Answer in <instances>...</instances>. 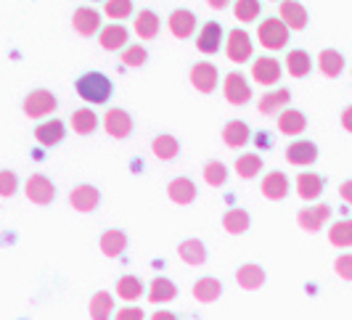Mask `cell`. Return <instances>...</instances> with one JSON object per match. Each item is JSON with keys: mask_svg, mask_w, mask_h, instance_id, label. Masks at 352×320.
<instances>
[{"mask_svg": "<svg viewBox=\"0 0 352 320\" xmlns=\"http://www.w3.org/2000/svg\"><path fill=\"white\" fill-rule=\"evenodd\" d=\"M252 77H254V82H260V85H276V82L281 80V64H278L273 56H260V58H254Z\"/></svg>", "mask_w": 352, "mask_h": 320, "instance_id": "obj_8", "label": "cell"}, {"mask_svg": "<svg viewBox=\"0 0 352 320\" xmlns=\"http://www.w3.org/2000/svg\"><path fill=\"white\" fill-rule=\"evenodd\" d=\"M148 61V54H146V48L143 45H127L122 54V64L127 67H143Z\"/></svg>", "mask_w": 352, "mask_h": 320, "instance_id": "obj_43", "label": "cell"}, {"mask_svg": "<svg viewBox=\"0 0 352 320\" xmlns=\"http://www.w3.org/2000/svg\"><path fill=\"white\" fill-rule=\"evenodd\" d=\"M117 297L124 299V302H135V299H141L143 297L141 278H135V275H122V278L117 281Z\"/></svg>", "mask_w": 352, "mask_h": 320, "instance_id": "obj_35", "label": "cell"}, {"mask_svg": "<svg viewBox=\"0 0 352 320\" xmlns=\"http://www.w3.org/2000/svg\"><path fill=\"white\" fill-rule=\"evenodd\" d=\"M297 194L305 198V201H313L318 196L323 194V180L318 172H302L297 178Z\"/></svg>", "mask_w": 352, "mask_h": 320, "instance_id": "obj_29", "label": "cell"}, {"mask_svg": "<svg viewBox=\"0 0 352 320\" xmlns=\"http://www.w3.org/2000/svg\"><path fill=\"white\" fill-rule=\"evenodd\" d=\"M260 170H263V157L260 154H241L236 159V175L239 178H254V175H260Z\"/></svg>", "mask_w": 352, "mask_h": 320, "instance_id": "obj_38", "label": "cell"}, {"mask_svg": "<svg viewBox=\"0 0 352 320\" xmlns=\"http://www.w3.org/2000/svg\"><path fill=\"white\" fill-rule=\"evenodd\" d=\"M104 11L109 19H127L133 14V3L130 0H109L104 5Z\"/></svg>", "mask_w": 352, "mask_h": 320, "instance_id": "obj_42", "label": "cell"}, {"mask_svg": "<svg viewBox=\"0 0 352 320\" xmlns=\"http://www.w3.org/2000/svg\"><path fill=\"white\" fill-rule=\"evenodd\" d=\"M104 130L111 138H127L133 133V119L124 108H111L104 117Z\"/></svg>", "mask_w": 352, "mask_h": 320, "instance_id": "obj_11", "label": "cell"}, {"mask_svg": "<svg viewBox=\"0 0 352 320\" xmlns=\"http://www.w3.org/2000/svg\"><path fill=\"white\" fill-rule=\"evenodd\" d=\"M151 151H154V157L162 161H170L177 157V151H180V143H177V138H173V135H157L154 138V143H151Z\"/></svg>", "mask_w": 352, "mask_h": 320, "instance_id": "obj_36", "label": "cell"}, {"mask_svg": "<svg viewBox=\"0 0 352 320\" xmlns=\"http://www.w3.org/2000/svg\"><path fill=\"white\" fill-rule=\"evenodd\" d=\"M177 254H180V260L186 262V265H204L207 262V249H204V244L199 241V238H188V241H183L180 247H177Z\"/></svg>", "mask_w": 352, "mask_h": 320, "instance_id": "obj_21", "label": "cell"}, {"mask_svg": "<svg viewBox=\"0 0 352 320\" xmlns=\"http://www.w3.org/2000/svg\"><path fill=\"white\" fill-rule=\"evenodd\" d=\"M177 297V286L170 281V278H154L151 281V288H148V302L162 304V302H173Z\"/></svg>", "mask_w": 352, "mask_h": 320, "instance_id": "obj_24", "label": "cell"}, {"mask_svg": "<svg viewBox=\"0 0 352 320\" xmlns=\"http://www.w3.org/2000/svg\"><path fill=\"white\" fill-rule=\"evenodd\" d=\"M260 3L257 0H239L236 5H233V14H236V19L239 21H244V24H249V21H254V19L260 16Z\"/></svg>", "mask_w": 352, "mask_h": 320, "instance_id": "obj_41", "label": "cell"}, {"mask_svg": "<svg viewBox=\"0 0 352 320\" xmlns=\"http://www.w3.org/2000/svg\"><path fill=\"white\" fill-rule=\"evenodd\" d=\"M204 180H207V185H212V188L226 185V180H228V167H226L223 161H207V164H204Z\"/></svg>", "mask_w": 352, "mask_h": 320, "instance_id": "obj_40", "label": "cell"}, {"mask_svg": "<svg viewBox=\"0 0 352 320\" xmlns=\"http://www.w3.org/2000/svg\"><path fill=\"white\" fill-rule=\"evenodd\" d=\"M98 201H101V194H98V188L96 185H77L74 191L69 194V204L72 209H77V212L88 214L93 212L96 207H98Z\"/></svg>", "mask_w": 352, "mask_h": 320, "instance_id": "obj_9", "label": "cell"}, {"mask_svg": "<svg viewBox=\"0 0 352 320\" xmlns=\"http://www.w3.org/2000/svg\"><path fill=\"white\" fill-rule=\"evenodd\" d=\"M77 95L80 98H85L88 104H106L109 98H111V80L101 74V71H88V74H82L80 80H77Z\"/></svg>", "mask_w": 352, "mask_h": 320, "instance_id": "obj_1", "label": "cell"}, {"mask_svg": "<svg viewBox=\"0 0 352 320\" xmlns=\"http://www.w3.org/2000/svg\"><path fill=\"white\" fill-rule=\"evenodd\" d=\"M318 69L323 71L326 77H339L342 74V69H344V58H342V54L339 51H334V48H326V51H320V56H318Z\"/></svg>", "mask_w": 352, "mask_h": 320, "instance_id": "obj_27", "label": "cell"}, {"mask_svg": "<svg viewBox=\"0 0 352 320\" xmlns=\"http://www.w3.org/2000/svg\"><path fill=\"white\" fill-rule=\"evenodd\" d=\"M286 69L292 77H307L310 69H313V58L307 51H289L286 56Z\"/></svg>", "mask_w": 352, "mask_h": 320, "instance_id": "obj_32", "label": "cell"}, {"mask_svg": "<svg viewBox=\"0 0 352 320\" xmlns=\"http://www.w3.org/2000/svg\"><path fill=\"white\" fill-rule=\"evenodd\" d=\"M24 194L37 207H48L53 201V196H56V188H53V183L45 175H32L24 185Z\"/></svg>", "mask_w": 352, "mask_h": 320, "instance_id": "obj_5", "label": "cell"}, {"mask_svg": "<svg viewBox=\"0 0 352 320\" xmlns=\"http://www.w3.org/2000/svg\"><path fill=\"white\" fill-rule=\"evenodd\" d=\"M127 249V236L122 231H106L101 236V251H104L106 257H120L122 251Z\"/></svg>", "mask_w": 352, "mask_h": 320, "instance_id": "obj_34", "label": "cell"}, {"mask_svg": "<svg viewBox=\"0 0 352 320\" xmlns=\"http://www.w3.org/2000/svg\"><path fill=\"white\" fill-rule=\"evenodd\" d=\"M236 281L247 291H257L265 284V270L260 265H241L236 270Z\"/></svg>", "mask_w": 352, "mask_h": 320, "instance_id": "obj_22", "label": "cell"}, {"mask_svg": "<svg viewBox=\"0 0 352 320\" xmlns=\"http://www.w3.org/2000/svg\"><path fill=\"white\" fill-rule=\"evenodd\" d=\"M135 35L141 37V40H154L159 35V16L154 11H148V8L138 11V16H135Z\"/></svg>", "mask_w": 352, "mask_h": 320, "instance_id": "obj_26", "label": "cell"}, {"mask_svg": "<svg viewBox=\"0 0 352 320\" xmlns=\"http://www.w3.org/2000/svg\"><path fill=\"white\" fill-rule=\"evenodd\" d=\"M260 191H263L265 198H270V201H281L289 196V178L278 172V170H273V172H267L260 183Z\"/></svg>", "mask_w": 352, "mask_h": 320, "instance_id": "obj_13", "label": "cell"}, {"mask_svg": "<svg viewBox=\"0 0 352 320\" xmlns=\"http://www.w3.org/2000/svg\"><path fill=\"white\" fill-rule=\"evenodd\" d=\"M257 40L260 45L267 48V51H281L289 43V27L283 24L281 19H265L263 24L257 27Z\"/></svg>", "mask_w": 352, "mask_h": 320, "instance_id": "obj_2", "label": "cell"}, {"mask_svg": "<svg viewBox=\"0 0 352 320\" xmlns=\"http://www.w3.org/2000/svg\"><path fill=\"white\" fill-rule=\"evenodd\" d=\"M111 315H117V312H114V297H111L109 291L93 294V299H90V318L109 320Z\"/></svg>", "mask_w": 352, "mask_h": 320, "instance_id": "obj_28", "label": "cell"}, {"mask_svg": "<svg viewBox=\"0 0 352 320\" xmlns=\"http://www.w3.org/2000/svg\"><path fill=\"white\" fill-rule=\"evenodd\" d=\"M72 130L74 133H80V135H90L96 127H98V117H96V111H90V108H77L74 114H72Z\"/></svg>", "mask_w": 352, "mask_h": 320, "instance_id": "obj_37", "label": "cell"}, {"mask_svg": "<svg viewBox=\"0 0 352 320\" xmlns=\"http://www.w3.org/2000/svg\"><path fill=\"white\" fill-rule=\"evenodd\" d=\"M342 127H344L347 133H352V106H347L342 111Z\"/></svg>", "mask_w": 352, "mask_h": 320, "instance_id": "obj_48", "label": "cell"}, {"mask_svg": "<svg viewBox=\"0 0 352 320\" xmlns=\"http://www.w3.org/2000/svg\"><path fill=\"white\" fill-rule=\"evenodd\" d=\"M220 294H223V284H220L217 278H212V275L199 278V281L194 284V297L199 299V302H204V304L217 302Z\"/></svg>", "mask_w": 352, "mask_h": 320, "instance_id": "obj_23", "label": "cell"}, {"mask_svg": "<svg viewBox=\"0 0 352 320\" xmlns=\"http://www.w3.org/2000/svg\"><path fill=\"white\" fill-rule=\"evenodd\" d=\"M220 45H223V27H220L217 21H207V24L201 27L199 37H196V48H199L201 54H217Z\"/></svg>", "mask_w": 352, "mask_h": 320, "instance_id": "obj_14", "label": "cell"}, {"mask_svg": "<svg viewBox=\"0 0 352 320\" xmlns=\"http://www.w3.org/2000/svg\"><path fill=\"white\" fill-rule=\"evenodd\" d=\"M151 320H177L173 312H167V310H159V312H154L151 315Z\"/></svg>", "mask_w": 352, "mask_h": 320, "instance_id": "obj_49", "label": "cell"}, {"mask_svg": "<svg viewBox=\"0 0 352 320\" xmlns=\"http://www.w3.org/2000/svg\"><path fill=\"white\" fill-rule=\"evenodd\" d=\"M35 138L37 143L43 146H56V143L64 141V122L61 119H48L35 130Z\"/></svg>", "mask_w": 352, "mask_h": 320, "instance_id": "obj_30", "label": "cell"}, {"mask_svg": "<svg viewBox=\"0 0 352 320\" xmlns=\"http://www.w3.org/2000/svg\"><path fill=\"white\" fill-rule=\"evenodd\" d=\"M114 320H143V310L141 307H124L114 315Z\"/></svg>", "mask_w": 352, "mask_h": 320, "instance_id": "obj_46", "label": "cell"}, {"mask_svg": "<svg viewBox=\"0 0 352 320\" xmlns=\"http://www.w3.org/2000/svg\"><path fill=\"white\" fill-rule=\"evenodd\" d=\"M305 127H307V119H305L302 111H297V108H283L281 117H278V130H281L283 135H300Z\"/></svg>", "mask_w": 352, "mask_h": 320, "instance_id": "obj_25", "label": "cell"}, {"mask_svg": "<svg viewBox=\"0 0 352 320\" xmlns=\"http://www.w3.org/2000/svg\"><path fill=\"white\" fill-rule=\"evenodd\" d=\"M334 270L342 281H352V254H342L334 262Z\"/></svg>", "mask_w": 352, "mask_h": 320, "instance_id": "obj_45", "label": "cell"}, {"mask_svg": "<svg viewBox=\"0 0 352 320\" xmlns=\"http://www.w3.org/2000/svg\"><path fill=\"white\" fill-rule=\"evenodd\" d=\"M98 43L106 51H120V48L127 45V30L122 24H106L101 30V35H98Z\"/></svg>", "mask_w": 352, "mask_h": 320, "instance_id": "obj_20", "label": "cell"}, {"mask_svg": "<svg viewBox=\"0 0 352 320\" xmlns=\"http://www.w3.org/2000/svg\"><path fill=\"white\" fill-rule=\"evenodd\" d=\"M170 32L177 37V40H188V37L194 35L196 30V16L194 11H188V8H177L170 14Z\"/></svg>", "mask_w": 352, "mask_h": 320, "instance_id": "obj_15", "label": "cell"}, {"mask_svg": "<svg viewBox=\"0 0 352 320\" xmlns=\"http://www.w3.org/2000/svg\"><path fill=\"white\" fill-rule=\"evenodd\" d=\"M329 241L339 247V249H347L352 247V220H339L329 228Z\"/></svg>", "mask_w": 352, "mask_h": 320, "instance_id": "obj_39", "label": "cell"}, {"mask_svg": "<svg viewBox=\"0 0 352 320\" xmlns=\"http://www.w3.org/2000/svg\"><path fill=\"white\" fill-rule=\"evenodd\" d=\"M318 159V146L313 141H294L286 148V161L297 164V167H307Z\"/></svg>", "mask_w": 352, "mask_h": 320, "instance_id": "obj_17", "label": "cell"}, {"mask_svg": "<svg viewBox=\"0 0 352 320\" xmlns=\"http://www.w3.org/2000/svg\"><path fill=\"white\" fill-rule=\"evenodd\" d=\"M226 54L233 64H244L252 58V37L244 30H230L228 45H226Z\"/></svg>", "mask_w": 352, "mask_h": 320, "instance_id": "obj_6", "label": "cell"}, {"mask_svg": "<svg viewBox=\"0 0 352 320\" xmlns=\"http://www.w3.org/2000/svg\"><path fill=\"white\" fill-rule=\"evenodd\" d=\"M339 196H342L347 204H352V180H344V183L339 185Z\"/></svg>", "mask_w": 352, "mask_h": 320, "instance_id": "obj_47", "label": "cell"}, {"mask_svg": "<svg viewBox=\"0 0 352 320\" xmlns=\"http://www.w3.org/2000/svg\"><path fill=\"white\" fill-rule=\"evenodd\" d=\"M191 85H194L199 93H212L217 88V67L210 64V61H199L191 69Z\"/></svg>", "mask_w": 352, "mask_h": 320, "instance_id": "obj_12", "label": "cell"}, {"mask_svg": "<svg viewBox=\"0 0 352 320\" xmlns=\"http://www.w3.org/2000/svg\"><path fill=\"white\" fill-rule=\"evenodd\" d=\"M56 106H58V101H56V95H53L51 90H32L24 98V114L30 119H43V117L53 114Z\"/></svg>", "mask_w": 352, "mask_h": 320, "instance_id": "obj_3", "label": "cell"}, {"mask_svg": "<svg viewBox=\"0 0 352 320\" xmlns=\"http://www.w3.org/2000/svg\"><path fill=\"white\" fill-rule=\"evenodd\" d=\"M210 5L212 8H226L228 3H226V0H210Z\"/></svg>", "mask_w": 352, "mask_h": 320, "instance_id": "obj_50", "label": "cell"}, {"mask_svg": "<svg viewBox=\"0 0 352 320\" xmlns=\"http://www.w3.org/2000/svg\"><path fill=\"white\" fill-rule=\"evenodd\" d=\"M167 196H170V201H175L180 207H186V204H191L196 198V185L194 180L188 178H175L170 185H167Z\"/></svg>", "mask_w": 352, "mask_h": 320, "instance_id": "obj_19", "label": "cell"}, {"mask_svg": "<svg viewBox=\"0 0 352 320\" xmlns=\"http://www.w3.org/2000/svg\"><path fill=\"white\" fill-rule=\"evenodd\" d=\"M249 138H252V130L241 119H230L228 125L223 127V143L228 148H244L249 143Z\"/></svg>", "mask_w": 352, "mask_h": 320, "instance_id": "obj_18", "label": "cell"}, {"mask_svg": "<svg viewBox=\"0 0 352 320\" xmlns=\"http://www.w3.org/2000/svg\"><path fill=\"white\" fill-rule=\"evenodd\" d=\"M331 217V207L329 204H316V207H305L300 214H297V222H300L302 231L307 233H318Z\"/></svg>", "mask_w": 352, "mask_h": 320, "instance_id": "obj_7", "label": "cell"}, {"mask_svg": "<svg viewBox=\"0 0 352 320\" xmlns=\"http://www.w3.org/2000/svg\"><path fill=\"white\" fill-rule=\"evenodd\" d=\"M72 24L82 37H90L101 30V14L96 8H90V5H80L74 11V16H72Z\"/></svg>", "mask_w": 352, "mask_h": 320, "instance_id": "obj_10", "label": "cell"}, {"mask_svg": "<svg viewBox=\"0 0 352 320\" xmlns=\"http://www.w3.org/2000/svg\"><path fill=\"white\" fill-rule=\"evenodd\" d=\"M278 14H281V21L289 27V30H305L307 27V8L302 3H294V0H283L278 5Z\"/></svg>", "mask_w": 352, "mask_h": 320, "instance_id": "obj_16", "label": "cell"}, {"mask_svg": "<svg viewBox=\"0 0 352 320\" xmlns=\"http://www.w3.org/2000/svg\"><path fill=\"white\" fill-rule=\"evenodd\" d=\"M16 188H19L16 172H11V170H3V172H0V194L8 198V196L16 194Z\"/></svg>", "mask_w": 352, "mask_h": 320, "instance_id": "obj_44", "label": "cell"}, {"mask_svg": "<svg viewBox=\"0 0 352 320\" xmlns=\"http://www.w3.org/2000/svg\"><path fill=\"white\" fill-rule=\"evenodd\" d=\"M223 93H226V101L233 106H244L252 101V88H249L247 77L241 71H230L223 80Z\"/></svg>", "mask_w": 352, "mask_h": 320, "instance_id": "obj_4", "label": "cell"}, {"mask_svg": "<svg viewBox=\"0 0 352 320\" xmlns=\"http://www.w3.org/2000/svg\"><path fill=\"white\" fill-rule=\"evenodd\" d=\"M289 101H292V93L286 88L270 90V93H265L263 98H260V111H263V114H276V111H281Z\"/></svg>", "mask_w": 352, "mask_h": 320, "instance_id": "obj_33", "label": "cell"}, {"mask_svg": "<svg viewBox=\"0 0 352 320\" xmlns=\"http://www.w3.org/2000/svg\"><path fill=\"white\" fill-rule=\"evenodd\" d=\"M249 212L247 209H228V212L223 214V228H226V233H230V236H241V233L249 231Z\"/></svg>", "mask_w": 352, "mask_h": 320, "instance_id": "obj_31", "label": "cell"}]
</instances>
